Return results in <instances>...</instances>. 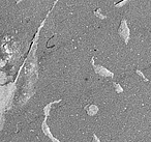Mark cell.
Returning <instances> with one entry per match:
<instances>
[{
  "label": "cell",
  "mask_w": 151,
  "mask_h": 142,
  "mask_svg": "<svg viewBox=\"0 0 151 142\" xmlns=\"http://www.w3.org/2000/svg\"><path fill=\"white\" fill-rule=\"evenodd\" d=\"M136 74L139 76V77H141V78H142V79L144 80L145 82H149V79L146 77V76L144 75V73H143L142 71H140V70H136Z\"/></svg>",
  "instance_id": "8"
},
{
  "label": "cell",
  "mask_w": 151,
  "mask_h": 142,
  "mask_svg": "<svg viewBox=\"0 0 151 142\" xmlns=\"http://www.w3.org/2000/svg\"><path fill=\"white\" fill-rule=\"evenodd\" d=\"M84 110L86 111V113L89 115V116H94L99 113V108L97 105L95 104H88L84 107Z\"/></svg>",
  "instance_id": "4"
},
{
  "label": "cell",
  "mask_w": 151,
  "mask_h": 142,
  "mask_svg": "<svg viewBox=\"0 0 151 142\" xmlns=\"http://www.w3.org/2000/svg\"><path fill=\"white\" fill-rule=\"evenodd\" d=\"M118 36L123 41L125 45H127L130 41V28L128 26V23L125 19H122L120 21L119 27H118Z\"/></svg>",
  "instance_id": "1"
},
{
  "label": "cell",
  "mask_w": 151,
  "mask_h": 142,
  "mask_svg": "<svg viewBox=\"0 0 151 142\" xmlns=\"http://www.w3.org/2000/svg\"><path fill=\"white\" fill-rule=\"evenodd\" d=\"M42 132H44V134L47 136L48 138H50L51 141L52 142H61L59 139H57L56 137H54L53 136V134L51 133V130H50V127L48 125V123H47V118H45V120L42 121Z\"/></svg>",
  "instance_id": "3"
},
{
  "label": "cell",
  "mask_w": 151,
  "mask_h": 142,
  "mask_svg": "<svg viewBox=\"0 0 151 142\" xmlns=\"http://www.w3.org/2000/svg\"><path fill=\"white\" fill-rule=\"evenodd\" d=\"M113 87H114V89H115L116 93H122V92L124 91L122 86L120 85L119 83H117V82H113Z\"/></svg>",
  "instance_id": "7"
},
{
  "label": "cell",
  "mask_w": 151,
  "mask_h": 142,
  "mask_svg": "<svg viewBox=\"0 0 151 142\" xmlns=\"http://www.w3.org/2000/svg\"><path fill=\"white\" fill-rule=\"evenodd\" d=\"M92 140H93V142H101V140H99V138L97 137L95 134H93L92 135Z\"/></svg>",
  "instance_id": "9"
},
{
  "label": "cell",
  "mask_w": 151,
  "mask_h": 142,
  "mask_svg": "<svg viewBox=\"0 0 151 142\" xmlns=\"http://www.w3.org/2000/svg\"><path fill=\"white\" fill-rule=\"evenodd\" d=\"M94 60V57L92 58L91 60V63H92V67H93V71L96 75H99V77H104V78H113L114 77V73L111 72L110 70H108L107 67H103L101 64H94L93 62Z\"/></svg>",
  "instance_id": "2"
},
{
  "label": "cell",
  "mask_w": 151,
  "mask_h": 142,
  "mask_svg": "<svg viewBox=\"0 0 151 142\" xmlns=\"http://www.w3.org/2000/svg\"><path fill=\"white\" fill-rule=\"evenodd\" d=\"M130 1H132V0H120V1H118V2H116L115 4H114V7H115L116 9H122V7H124L126 4H128Z\"/></svg>",
  "instance_id": "6"
},
{
  "label": "cell",
  "mask_w": 151,
  "mask_h": 142,
  "mask_svg": "<svg viewBox=\"0 0 151 142\" xmlns=\"http://www.w3.org/2000/svg\"><path fill=\"white\" fill-rule=\"evenodd\" d=\"M60 102H61V100H57V101H54V102L49 103V104L47 105V106L44 108V113H45V115H46V116H49V115H50L51 110H52V108L54 107V105L58 104V103H60Z\"/></svg>",
  "instance_id": "5"
}]
</instances>
